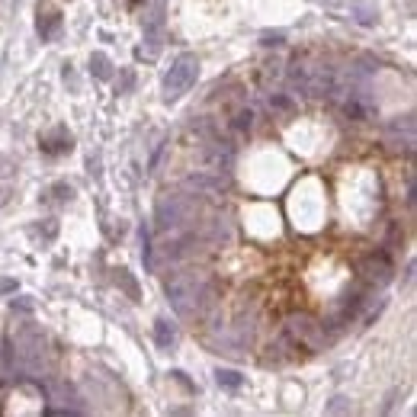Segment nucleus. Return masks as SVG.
I'll return each instance as SVG.
<instances>
[{
  "label": "nucleus",
  "mask_w": 417,
  "mask_h": 417,
  "mask_svg": "<svg viewBox=\"0 0 417 417\" xmlns=\"http://www.w3.org/2000/svg\"><path fill=\"white\" fill-rule=\"evenodd\" d=\"M206 283L208 273H202V270H177V273H170V279L164 283V292H167L170 305L177 308V315L193 318V305H196V298Z\"/></svg>",
  "instance_id": "nucleus-1"
},
{
  "label": "nucleus",
  "mask_w": 417,
  "mask_h": 417,
  "mask_svg": "<svg viewBox=\"0 0 417 417\" xmlns=\"http://www.w3.org/2000/svg\"><path fill=\"white\" fill-rule=\"evenodd\" d=\"M286 337L296 344L298 350H308V353H318L328 344H334V331H331L328 321H318L311 315H289L286 318Z\"/></svg>",
  "instance_id": "nucleus-2"
},
{
  "label": "nucleus",
  "mask_w": 417,
  "mask_h": 417,
  "mask_svg": "<svg viewBox=\"0 0 417 417\" xmlns=\"http://www.w3.org/2000/svg\"><path fill=\"white\" fill-rule=\"evenodd\" d=\"M193 212H196V196H160L158 199V231H177L183 228L187 222H193Z\"/></svg>",
  "instance_id": "nucleus-3"
},
{
  "label": "nucleus",
  "mask_w": 417,
  "mask_h": 417,
  "mask_svg": "<svg viewBox=\"0 0 417 417\" xmlns=\"http://www.w3.org/2000/svg\"><path fill=\"white\" fill-rule=\"evenodd\" d=\"M196 74H199L196 55H180V58L174 61V68H170L167 80H164V99H167V103L170 99H180L193 84H196Z\"/></svg>",
  "instance_id": "nucleus-4"
},
{
  "label": "nucleus",
  "mask_w": 417,
  "mask_h": 417,
  "mask_svg": "<svg viewBox=\"0 0 417 417\" xmlns=\"http://www.w3.org/2000/svg\"><path fill=\"white\" fill-rule=\"evenodd\" d=\"M359 279L372 289H382L395 279V267H392V260H388L385 250H372L369 257H363V263H359Z\"/></svg>",
  "instance_id": "nucleus-5"
},
{
  "label": "nucleus",
  "mask_w": 417,
  "mask_h": 417,
  "mask_svg": "<svg viewBox=\"0 0 417 417\" xmlns=\"http://www.w3.org/2000/svg\"><path fill=\"white\" fill-rule=\"evenodd\" d=\"M344 112H347V119H353V122H366V119H372V103H369L363 93H353V97L344 103Z\"/></svg>",
  "instance_id": "nucleus-6"
},
{
  "label": "nucleus",
  "mask_w": 417,
  "mask_h": 417,
  "mask_svg": "<svg viewBox=\"0 0 417 417\" xmlns=\"http://www.w3.org/2000/svg\"><path fill=\"white\" fill-rule=\"evenodd\" d=\"M189 189H202V193H219L225 183H222V177H206V174H196V177L187 180Z\"/></svg>",
  "instance_id": "nucleus-7"
},
{
  "label": "nucleus",
  "mask_w": 417,
  "mask_h": 417,
  "mask_svg": "<svg viewBox=\"0 0 417 417\" xmlns=\"http://www.w3.org/2000/svg\"><path fill=\"white\" fill-rule=\"evenodd\" d=\"M61 26V16L55 10H45V16L39 13V32H42V39H51L55 32H58Z\"/></svg>",
  "instance_id": "nucleus-8"
},
{
  "label": "nucleus",
  "mask_w": 417,
  "mask_h": 417,
  "mask_svg": "<svg viewBox=\"0 0 417 417\" xmlns=\"http://www.w3.org/2000/svg\"><path fill=\"white\" fill-rule=\"evenodd\" d=\"M154 340H158V347L170 350V347H174V340H177V334H174V328H170L167 321H158V328H154Z\"/></svg>",
  "instance_id": "nucleus-9"
},
{
  "label": "nucleus",
  "mask_w": 417,
  "mask_h": 417,
  "mask_svg": "<svg viewBox=\"0 0 417 417\" xmlns=\"http://www.w3.org/2000/svg\"><path fill=\"white\" fill-rule=\"evenodd\" d=\"M231 126H235V129H238V132H248L250 126H254V112H250V110H241V112H235V122H231Z\"/></svg>",
  "instance_id": "nucleus-10"
},
{
  "label": "nucleus",
  "mask_w": 417,
  "mask_h": 417,
  "mask_svg": "<svg viewBox=\"0 0 417 417\" xmlns=\"http://www.w3.org/2000/svg\"><path fill=\"white\" fill-rule=\"evenodd\" d=\"M93 74L97 78H110V58L106 55H93Z\"/></svg>",
  "instance_id": "nucleus-11"
},
{
  "label": "nucleus",
  "mask_w": 417,
  "mask_h": 417,
  "mask_svg": "<svg viewBox=\"0 0 417 417\" xmlns=\"http://www.w3.org/2000/svg\"><path fill=\"white\" fill-rule=\"evenodd\" d=\"M219 382L228 388H238L241 385V376L238 372H231V369H219Z\"/></svg>",
  "instance_id": "nucleus-12"
},
{
  "label": "nucleus",
  "mask_w": 417,
  "mask_h": 417,
  "mask_svg": "<svg viewBox=\"0 0 417 417\" xmlns=\"http://www.w3.org/2000/svg\"><path fill=\"white\" fill-rule=\"evenodd\" d=\"M270 106L279 110V112H289V110H292V99L283 97V93H273V97H270Z\"/></svg>",
  "instance_id": "nucleus-13"
},
{
  "label": "nucleus",
  "mask_w": 417,
  "mask_h": 417,
  "mask_svg": "<svg viewBox=\"0 0 417 417\" xmlns=\"http://www.w3.org/2000/svg\"><path fill=\"white\" fill-rule=\"evenodd\" d=\"M16 289V283H10V279H0V292H13Z\"/></svg>",
  "instance_id": "nucleus-14"
},
{
  "label": "nucleus",
  "mask_w": 417,
  "mask_h": 417,
  "mask_svg": "<svg viewBox=\"0 0 417 417\" xmlns=\"http://www.w3.org/2000/svg\"><path fill=\"white\" fill-rule=\"evenodd\" d=\"M331 411H347V405H344V398H334V405H331Z\"/></svg>",
  "instance_id": "nucleus-15"
}]
</instances>
